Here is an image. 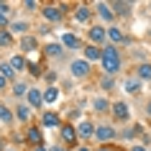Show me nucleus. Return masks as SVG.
<instances>
[{
	"instance_id": "nucleus-37",
	"label": "nucleus",
	"mask_w": 151,
	"mask_h": 151,
	"mask_svg": "<svg viewBox=\"0 0 151 151\" xmlns=\"http://www.w3.org/2000/svg\"><path fill=\"white\" fill-rule=\"evenodd\" d=\"M56 80H59V74H56V72H49V74H46V87L56 85Z\"/></svg>"
},
{
	"instance_id": "nucleus-9",
	"label": "nucleus",
	"mask_w": 151,
	"mask_h": 151,
	"mask_svg": "<svg viewBox=\"0 0 151 151\" xmlns=\"http://www.w3.org/2000/svg\"><path fill=\"white\" fill-rule=\"evenodd\" d=\"M90 110L100 115V118H110V110H113V100L108 95H95L90 100Z\"/></svg>"
},
{
	"instance_id": "nucleus-41",
	"label": "nucleus",
	"mask_w": 151,
	"mask_h": 151,
	"mask_svg": "<svg viewBox=\"0 0 151 151\" xmlns=\"http://www.w3.org/2000/svg\"><path fill=\"white\" fill-rule=\"evenodd\" d=\"M74 151H95V149H92L90 143H80V146H77V149H74Z\"/></svg>"
},
{
	"instance_id": "nucleus-15",
	"label": "nucleus",
	"mask_w": 151,
	"mask_h": 151,
	"mask_svg": "<svg viewBox=\"0 0 151 151\" xmlns=\"http://www.w3.org/2000/svg\"><path fill=\"white\" fill-rule=\"evenodd\" d=\"M62 113H56V110H44L41 113V118H39V126L41 128H56V131H59V128H62Z\"/></svg>"
},
{
	"instance_id": "nucleus-40",
	"label": "nucleus",
	"mask_w": 151,
	"mask_h": 151,
	"mask_svg": "<svg viewBox=\"0 0 151 151\" xmlns=\"http://www.w3.org/2000/svg\"><path fill=\"white\" fill-rule=\"evenodd\" d=\"M49 151H69L64 143H56V146H49Z\"/></svg>"
},
{
	"instance_id": "nucleus-17",
	"label": "nucleus",
	"mask_w": 151,
	"mask_h": 151,
	"mask_svg": "<svg viewBox=\"0 0 151 151\" xmlns=\"http://www.w3.org/2000/svg\"><path fill=\"white\" fill-rule=\"evenodd\" d=\"M23 103H28L33 110H44V108H46V105H44V87L31 85V90H28V95H26Z\"/></svg>"
},
{
	"instance_id": "nucleus-47",
	"label": "nucleus",
	"mask_w": 151,
	"mask_h": 151,
	"mask_svg": "<svg viewBox=\"0 0 151 151\" xmlns=\"http://www.w3.org/2000/svg\"><path fill=\"white\" fill-rule=\"evenodd\" d=\"M149 136H151V133H149Z\"/></svg>"
},
{
	"instance_id": "nucleus-7",
	"label": "nucleus",
	"mask_w": 151,
	"mask_h": 151,
	"mask_svg": "<svg viewBox=\"0 0 151 151\" xmlns=\"http://www.w3.org/2000/svg\"><path fill=\"white\" fill-rule=\"evenodd\" d=\"M59 143H64L69 151H74L80 146V136H77L74 123H62V128H59Z\"/></svg>"
},
{
	"instance_id": "nucleus-1",
	"label": "nucleus",
	"mask_w": 151,
	"mask_h": 151,
	"mask_svg": "<svg viewBox=\"0 0 151 151\" xmlns=\"http://www.w3.org/2000/svg\"><path fill=\"white\" fill-rule=\"evenodd\" d=\"M100 69H103V74H108V77H115V74L123 69V51H120V46H113V44H108V46L103 49Z\"/></svg>"
},
{
	"instance_id": "nucleus-6",
	"label": "nucleus",
	"mask_w": 151,
	"mask_h": 151,
	"mask_svg": "<svg viewBox=\"0 0 151 151\" xmlns=\"http://www.w3.org/2000/svg\"><path fill=\"white\" fill-rule=\"evenodd\" d=\"M110 120L115 123V126H126V123H131V105H128V100H113Z\"/></svg>"
},
{
	"instance_id": "nucleus-24",
	"label": "nucleus",
	"mask_w": 151,
	"mask_h": 151,
	"mask_svg": "<svg viewBox=\"0 0 151 151\" xmlns=\"http://www.w3.org/2000/svg\"><path fill=\"white\" fill-rule=\"evenodd\" d=\"M13 36H26V33H31V21H26V18H16L13 23H10V28H8Z\"/></svg>"
},
{
	"instance_id": "nucleus-5",
	"label": "nucleus",
	"mask_w": 151,
	"mask_h": 151,
	"mask_svg": "<svg viewBox=\"0 0 151 151\" xmlns=\"http://www.w3.org/2000/svg\"><path fill=\"white\" fill-rule=\"evenodd\" d=\"M39 13H41V18L46 23H59L67 16V5H62V3H44Z\"/></svg>"
},
{
	"instance_id": "nucleus-27",
	"label": "nucleus",
	"mask_w": 151,
	"mask_h": 151,
	"mask_svg": "<svg viewBox=\"0 0 151 151\" xmlns=\"http://www.w3.org/2000/svg\"><path fill=\"white\" fill-rule=\"evenodd\" d=\"M110 5H113L115 18H126V16H131V10H133V3H126V0H115Z\"/></svg>"
},
{
	"instance_id": "nucleus-19",
	"label": "nucleus",
	"mask_w": 151,
	"mask_h": 151,
	"mask_svg": "<svg viewBox=\"0 0 151 151\" xmlns=\"http://www.w3.org/2000/svg\"><path fill=\"white\" fill-rule=\"evenodd\" d=\"M141 90H143V82L138 80V77H136V74H128L126 80H123V92H126V95H141Z\"/></svg>"
},
{
	"instance_id": "nucleus-13",
	"label": "nucleus",
	"mask_w": 151,
	"mask_h": 151,
	"mask_svg": "<svg viewBox=\"0 0 151 151\" xmlns=\"http://www.w3.org/2000/svg\"><path fill=\"white\" fill-rule=\"evenodd\" d=\"M131 41V36L126 33V28L118 23L108 26V44H113V46H123V44H128Z\"/></svg>"
},
{
	"instance_id": "nucleus-28",
	"label": "nucleus",
	"mask_w": 151,
	"mask_h": 151,
	"mask_svg": "<svg viewBox=\"0 0 151 151\" xmlns=\"http://www.w3.org/2000/svg\"><path fill=\"white\" fill-rule=\"evenodd\" d=\"M133 74L141 82H151V62H138L133 67Z\"/></svg>"
},
{
	"instance_id": "nucleus-35",
	"label": "nucleus",
	"mask_w": 151,
	"mask_h": 151,
	"mask_svg": "<svg viewBox=\"0 0 151 151\" xmlns=\"http://www.w3.org/2000/svg\"><path fill=\"white\" fill-rule=\"evenodd\" d=\"M28 72H31L33 77H39V74H41V67H39L36 62H31V59H28Z\"/></svg>"
},
{
	"instance_id": "nucleus-23",
	"label": "nucleus",
	"mask_w": 151,
	"mask_h": 151,
	"mask_svg": "<svg viewBox=\"0 0 151 151\" xmlns=\"http://www.w3.org/2000/svg\"><path fill=\"white\" fill-rule=\"evenodd\" d=\"M18 49H21V54H28V51H36L39 49V39L33 36V33H26L18 39Z\"/></svg>"
},
{
	"instance_id": "nucleus-36",
	"label": "nucleus",
	"mask_w": 151,
	"mask_h": 151,
	"mask_svg": "<svg viewBox=\"0 0 151 151\" xmlns=\"http://www.w3.org/2000/svg\"><path fill=\"white\" fill-rule=\"evenodd\" d=\"M10 85H13V82H8L3 74H0V92H10Z\"/></svg>"
},
{
	"instance_id": "nucleus-4",
	"label": "nucleus",
	"mask_w": 151,
	"mask_h": 151,
	"mask_svg": "<svg viewBox=\"0 0 151 151\" xmlns=\"http://www.w3.org/2000/svg\"><path fill=\"white\" fill-rule=\"evenodd\" d=\"M90 74H92V64L87 59H82V56H74L69 59V77L72 80H90Z\"/></svg>"
},
{
	"instance_id": "nucleus-14",
	"label": "nucleus",
	"mask_w": 151,
	"mask_h": 151,
	"mask_svg": "<svg viewBox=\"0 0 151 151\" xmlns=\"http://www.w3.org/2000/svg\"><path fill=\"white\" fill-rule=\"evenodd\" d=\"M23 136H26V143L28 146H41L44 143V128L39 126V123H31V126H26V131H23Z\"/></svg>"
},
{
	"instance_id": "nucleus-34",
	"label": "nucleus",
	"mask_w": 151,
	"mask_h": 151,
	"mask_svg": "<svg viewBox=\"0 0 151 151\" xmlns=\"http://www.w3.org/2000/svg\"><path fill=\"white\" fill-rule=\"evenodd\" d=\"M95 151H128V149H123V146H118V143H110V146H97Z\"/></svg>"
},
{
	"instance_id": "nucleus-26",
	"label": "nucleus",
	"mask_w": 151,
	"mask_h": 151,
	"mask_svg": "<svg viewBox=\"0 0 151 151\" xmlns=\"http://www.w3.org/2000/svg\"><path fill=\"white\" fill-rule=\"evenodd\" d=\"M13 123H16V113H13V108L5 105V103H0V126L13 128Z\"/></svg>"
},
{
	"instance_id": "nucleus-12",
	"label": "nucleus",
	"mask_w": 151,
	"mask_h": 151,
	"mask_svg": "<svg viewBox=\"0 0 151 151\" xmlns=\"http://www.w3.org/2000/svg\"><path fill=\"white\" fill-rule=\"evenodd\" d=\"M74 23H80V26H92L95 21V10H92V5H85V3H80V5H74Z\"/></svg>"
},
{
	"instance_id": "nucleus-18",
	"label": "nucleus",
	"mask_w": 151,
	"mask_h": 151,
	"mask_svg": "<svg viewBox=\"0 0 151 151\" xmlns=\"http://www.w3.org/2000/svg\"><path fill=\"white\" fill-rule=\"evenodd\" d=\"M59 100H62V87H59V85H51V87H44V105H46L49 110H54Z\"/></svg>"
},
{
	"instance_id": "nucleus-43",
	"label": "nucleus",
	"mask_w": 151,
	"mask_h": 151,
	"mask_svg": "<svg viewBox=\"0 0 151 151\" xmlns=\"http://www.w3.org/2000/svg\"><path fill=\"white\" fill-rule=\"evenodd\" d=\"M31 151H49V149H46V146H44V143H41V146H33Z\"/></svg>"
},
{
	"instance_id": "nucleus-33",
	"label": "nucleus",
	"mask_w": 151,
	"mask_h": 151,
	"mask_svg": "<svg viewBox=\"0 0 151 151\" xmlns=\"http://www.w3.org/2000/svg\"><path fill=\"white\" fill-rule=\"evenodd\" d=\"M21 5H23L26 10H41V3H39V0H23Z\"/></svg>"
},
{
	"instance_id": "nucleus-10",
	"label": "nucleus",
	"mask_w": 151,
	"mask_h": 151,
	"mask_svg": "<svg viewBox=\"0 0 151 151\" xmlns=\"http://www.w3.org/2000/svg\"><path fill=\"white\" fill-rule=\"evenodd\" d=\"M74 128H77L80 143H90V141H95V120H92V118H80L77 123H74Z\"/></svg>"
},
{
	"instance_id": "nucleus-45",
	"label": "nucleus",
	"mask_w": 151,
	"mask_h": 151,
	"mask_svg": "<svg viewBox=\"0 0 151 151\" xmlns=\"http://www.w3.org/2000/svg\"><path fill=\"white\" fill-rule=\"evenodd\" d=\"M149 10H151V3H149Z\"/></svg>"
},
{
	"instance_id": "nucleus-29",
	"label": "nucleus",
	"mask_w": 151,
	"mask_h": 151,
	"mask_svg": "<svg viewBox=\"0 0 151 151\" xmlns=\"http://www.w3.org/2000/svg\"><path fill=\"white\" fill-rule=\"evenodd\" d=\"M0 74H3V77H5L8 82H16V69L10 67L8 59H5V62H0Z\"/></svg>"
},
{
	"instance_id": "nucleus-20",
	"label": "nucleus",
	"mask_w": 151,
	"mask_h": 151,
	"mask_svg": "<svg viewBox=\"0 0 151 151\" xmlns=\"http://www.w3.org/2000/svg\"><path fill=\"white\" fill-rule=\"evenodd\" d=\"M28 90H31L28 80H16L13 85H10V95L16 97L18 103H23V100H26V95H28Z\"/></svg>"
},
{
	"instance_id": "nucleus-46",
	"label": "nucleus",
	"mask_w": 151,
	"mask_h": 151,
	"mask_svg": "<svg viewBox=\"0 0 151 151\" xmlns=\"http://www.w3.org/2000/svg\"><path fill=\"white\" fill-rule=\"evenodd\" d=\"M149 151H151V146H149Z\"/></svg>"
},
{
	"instance_id": "nucleus-22",
	"label": "nucleus",
	"mask_w": 151,
	"mask_h": 151,
	"mask_svg": "<svg viewBox=\"0 0 151 151\" xmlns=\"http://www.w3.org/2000/svg\"><path fill=\"white\" fill-rule=\"evenodd\" d=\"M82 59H87L90 64H100V59H103V49L95 46V44H85V49H82Z\"/></svg>"
},
{
	"instance_id": "nucleus-21",
	"label": "nucleus",
	"mask_w": 151,
	"mask_h": 151,
	"mask_svg": "<svg viewBox=\"0 0 151 151\" xmlns=\"http://www.w3.org/2000/svg\"><path fill=\"white\" fill-rule=\"evenodd\" d=\"M44 56H46V59H64V56H67V49H64L59 41H49L46 46H44Z\"/></svg>"
},
{
	"instance_id": "nucleus-30",
	"label": "nucleus",
	"mask_w": 151,
	"mask_h": 151,
	"mask_svg": "<svg viewBox=\"0 0 151 151\" xmlns=\"http://www.w3.org/2000/svg\"><path fill=\"white\" fill-rule=\"evenodd\" d=\"M97 85H100V90H103V92H113V90H115V77L103 74V77L97 80Z\"/></svg>"
},
{
	"instance_id": "nucleus-44",
	"label": "nucleus",
	"mask_w": 151,
	"mask_h": 151,
	"mask_svg": "<svg viewBox=\"0 0 151 151\" xmlns=\"http://www.w3.org/2000/svg\"><path fill=\"white\" fill-rule=\"evenodd\" d=\"M0 151H5V141H3V136H0Z\"/></svg>"
},
{
	"instance_id": "nucleus-8",
	"label": "nucleus",
	"mask_w": 151,
	"mask_h": 151,
	"mask_svg": "<svg viewBox=\"0 0 151 151\" xmlns=\"http://www.w3.org/2000/svg\"><path fill=\"white\" fill-rule=\"evenodd\" d=\"M92 10H95V18L103 26H113L115 21H118L115 13H113V5H110V3H105V0H97L95 5H92Z\"/></svg>"
},
{
	"instance_id": "nucleus-2",
	"label": "nucleus",
	"mask_w": 151,
	"mask_h": 151,
	"mask_svg": "<svg viewBox=\"0 0 151 151\" xmlns=\"http://www.w3.org/2000/svg\"><path fill=\"white\" fill-rule=\"evenodd\" d=\"M118 126L113 120H97L95 123V143L97 146H110V143H118Z\"/></svg>"
},
{
	"instance_id": "nucleus-38",
	"label": "nucleus",
	"mask_w": 151,
	"mask_h": 151,
	"mask_svg": "<svg viewBox=\"0 0 151 151\" xmlns=\"http://www.w3.org/2000/svg\"><path fill=\"white\" fill-rule=\"evenodd\" d=\"M128 151H149V146H143V143H131Z\"/></svg>"
},
{
	"instance_id": "nucleus-3",
	"label": "nucleus",
	"mask_w": 151,
	"mask_h": 151,
	"mask_svg": "<svg viewBox=\"0 0 151 151\" xmlns=\"http://www.w3.org/2000/svg\"><path fill=\"white\" fill-rule=\"evenodd\" d=\"M85 39H87V44H95V46L105 49V46H108V26H103V23H97V21H95L92 26H87Z\"/></svg>"
},
{
	"instance_id": "nucleus-42",
	"label": "nucleus",
	"mask_w": 151,
	"mask_h": 151,
	"mask_svg": "<svg viewBox=\"0 0 151 151\" xmlns=\"http://www.w3.org/2000/svg\"><path fill=\"white\" fill-rule=\"evenodd\" d=\"M5 151H18V146H13V143H5Z\"/></svg>"
},
{
	"instance_id": "nucleus-32",
	"label": "nucleus",
	"mask_w": 151,
	"mask_h": 151,
	"mask_svg": "<svg viewBox=\"0 0 151 151\" xmlns=\"http://www.w3.org/2000/svg\"><path fill=\"white\" fill-rule=\"evenodd\" d=\"M0 16L10 18V21H16V18H13V5H10V3H0Z\"/></svg>"
},
{
	"instance_id": "nucleus-31",
	"label": "nucleus",
	"mask_w": 151,
	"mask_h": 151,
	"mask_svg": "<svg viewBox=\"0 0 151 151\" xmlns=\"http://www.w3.org/2000/svg\"><path fill=\"white\" fill-rule=\"evenodd\" d=\"M0 46H3V49L13 46V33H10V31H0Z\"/></svg>"
},
{
	"instance_id": "nucleus-39",
	"label": "nucleus",
	"mask_w": 151,
	"mask_h": 151,
	"mask_svg": "<svg viewBox=\"0 0 151 151\" xmlns=\"http://www.w3.org/2000/svg\"><path fill=\"white\" fill-rule=\"evenodd\" d=\"M143 113H146V118H151V97L146 100V105H143Z\"/></svg>"
},
{
	"instance_id": "nucleus-11",
	"label": "nucleus",
	"mask_w": 151,
	"mask_h": 151,
	"mask_svg": "<svg viewBox=\"0 0 151 151\" xmlns=\"http://www.w3.org/2000/svg\"><path fill=\"white\" fill-rule=\"evenodd\" d=\"M59 44H62L67 51H82L87 41L82 39L80 33H74V31H64V33H62V39H59Z\"/></svg>"
},
{
	"instance_id": "nucleus-16",
	"label": "nucleus",
	"mask_w": 151,
	"mask_h": 151,
	"mask_svg": "<svg viewBox=\"0 0 151 151\" xmlns=\"http://www.w3.org/2000/svg\"><path fill=\"white\" fill-rule=\"evenodd\" d=\"M13 113H16V120L18 123H23V126H31V120H33V108L28 103H16L13 105Z\"/></svg>"
},
{
	"instance_id": "nucleus-25",
	"label": "nucleus",
	"mask_w": 151,
	"mask_h": 151,
	"mask_svg": "<svg viewBox=\"0 0 151 151\" xmlns=\"http://www.w3.org/2000/svg\"><path fill=\"white\" fill-rule=\"evenodd\" d=\"M8 62H10V67L16 69V74H23V72L28 69V59H26V54H21V51H18V54H10Z\"/></svg>"
}]
</instances>
